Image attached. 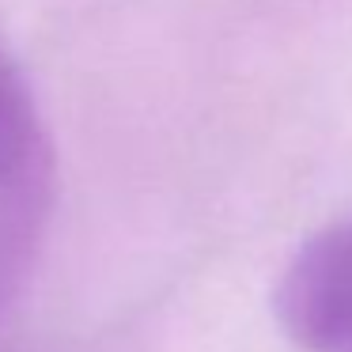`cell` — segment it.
Listing matches in <instances>:
<instances>
[{"instance_id":"1","label":"cell","mask_w":352,"mask_h":352,"mask_svg":"<svg viewBox=\"0 0 352 352\" xmlns=\"http://www.w3.org/2000/svg\"><path fill=\"white\" fill-rule=\"evenodd\" d=\"M57 201V155L27 76L0 46V314L27 288Z\"/></svg>"},{"instance_id":"2","label":"cell","mask_w":352,"mask_h":352,"mask_svg":"<svg viewBox=\"0 0 352 352\" xmlns=\"http://www.w3.org/2000/svg\"><path fill=\"white\" fill-rule=\"evenodd\" d=\"M273 311L303 352H352V220L296 246L276 276Z\"/></svg>"}]
</instances>
